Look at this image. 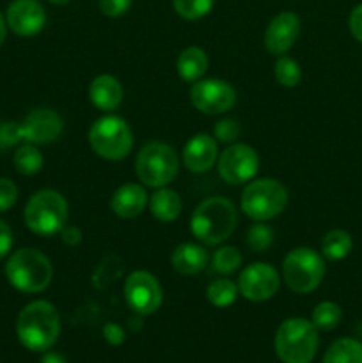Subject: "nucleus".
I'll return each instance as SVG.
<instances>
[{
  "label": "nucleus",
  "mask_w": 362,
  "mask_h": 363,
  "mask_svg": "<svg viewBox=\"0 0 362 363\" xmlns=\"http://www.w3.org/2000/svg\"><path fill=\"white\" fill-rule=\"evenodd\" d=\"M124 300L138 315H151L162 307L163 291L158 279L149 272H133L124 282Z\"/></svg>",
  "instance_id": "nucleus-12"
},
{
  "label": "nucleus",
  "mask_w": 362,
  "mask_h": 363,
  "mask_svg": "<svg viewBox=\"0 0 362 363\" xmlns=\"http://www.w3.org/2000/svg\"><path fill=\"white\" fill-rule=\"evenodd\" d=\"M353 248L351 236L343 229H334L325 234L322 241V254L329 261H343Z\"/></svg>",
  "instance_id": "nucleus-23"
},
{
  "label": "nucleus",
  "mask_w": 362,
  "mask_h": 363,
  "mask_svg": "<svg viewBox=\"0 0 362 363\" xmlns=\"http://www.w3.org/2000/svg\"><path fill=\"white\" fill-rule=\"evenodd\" d=\"M181 158H183V165L190 172H208L219 160V145H216L215 138L209 135L197 133L185 144Z\"/></svg>",
  "instance_id": "nucleus-17"
},
{
  "label": "nucleus",
  "mask_w": 362,
  "mask_h": 363,
  "mask_svg": "<svg viewBox=\"0 0 362 363\" xmlns=\"http://www.w3.org/2000/svg\"><path fill=\"white\" fill-rule=\"evenodd\" d=\"M103 337L112 346H121L124 342V339H126V333H124L123 326L117 325V323H106L103 326Z\"/></svg>",
  "instance_id": "nucleus-36"
},
{
  "label": "nucleus",
  "mask_w": 362,
  "mask_h": 363,
  "mask_svg": "<svg viewBox=\"0 0 362 363\" xmlns=\"http://www.w3.org/2000/svg\"><path fill=\"white\" fill-rule=\"evenodd\" d=\"M273 74H275V80L283 87H297L302 80L300 64L295 59H291V57L280 55L277 59L275 67H273Z\"/></svg>",
  "instance_id": "nucleus-28"
},
{
  "label": "nucleus",
  "mask_w": 362,
  "mask_h": 363,
  "mask_svg": "<svg viewBox=\"0 0 362 363\" xmlns=\"http://www.w3.org/2000/svg\"><path fill=\"white\" fill-rule=\"evenodd\" d=\"M350 32L358 43H362V4L350 13Z\"/></svg>",
  "instance_id": "nucleus-38"
},
{
  "label": "nucleus",
  "mask_w": 362,
  "mask_h": 363,
  "mask_svg": "<svg viewBox=\"0 0 362 363\" xmlns=\"http://www.w3.org/2000/svg\"><path fill=\"white\" fill-rule=\"evenodd\" d=\"M215 0H172L174 11L185 20H201L213 9Z\"/></svg>",
  "instance_id": "nucleus-31"
},
{
  "label": "nucleus",
  "mask_w": 362,
  "mask_h": 363,
  "mask_svg": "<svg viewBox=\"0 0 362 363\" xmlns=\"http://www.w3.org/2000/svg\"><path fill=\"white\" fill-rule=\"evenodd\" d=\"M6 23L21 38L39 34L46 25V11L38 0H13L7 7Z\"/></svg>",
  "instance_id": "nucleus-15"
},
{
  "label": "nucleus",
  "mask_w": 362,
  "mask_h": 363,
  "mask_svg": "<svg viewBox=\"0 0 362 363\" xmlns=\"http://www.w3.org/2000/svg\"><path fill=\"white\" fill-rule=\"evenodd\" d=\"M209 255L204 247L195 243H181L170 255L174 272L183 277H194L208 266Z\"/></svg>",
  "instance_id": "nucleus-20"
},
{
  "label": "nucleus",
  "mask_w": 362,
  "mask_h": 363,
  "mask_svg": "<svg viewBox=\"0 0 362 363\" xmlns=\"http://www.w3.org/2000/svg\"><path fill=\"white\" fill-rule=\"evenodd\" d=\"M219 176L227 184L240 186L254 179L259 170V156L247 144H231L216 160Z\"/></svg>",
  "instance_id": "nucleus-11"
},
{
  "label": "nucleus",
  "mask_w": 362,
  "mask_h": 363,
  "mask_svg": "<svg viewBox=\"0 0 362 363\" xmlns=\"http://www.w3.org/2000/svg\"><path fill=\"white\" fill-rule=\"evenodd\" d=\"M13 248V230L4 220H0V259L6 257Z\"/></svg>",
  "instance_id": "nucleus-37"
},
{
  "label": "nucleus",
  "mask_w": 362,
  "mask_h": 363,
  "mask_svg": "<svg viewBox=\"0 0 362 363\" xmlns=\"http://www.w3.org/2000/svg\"><path fill=\"white\" fill-rule=\"evenodd\" d=\"M123 85L112 74H99V77H96L91 82L89 99L102 112H114V110H117L121 103H123Z\"/></svg>",
  "instance_id": "nucleus-19"
},
{
  "label": "nucleus",
  "mask_w": 362,
  "mask_h": 363,
  "mask_svg": "<svg viewBox=\"0 0 362 363\" xmlns=\"http://www.w3.org/2000/svg\"><path fill=\"white\" fill-rule=\"evenodd\" d=\"M23 218L28 229L38 236L50 238L60 234L70 218L67 201L57 190L35 191L25 206Z\"/></svg>",
  "instance_id": "nucleus-4"
},
{
  "label": "nucleus",
  "mask_w": 362,
  "mask_h": 363,
  "mask_svg": "<svg viewBox=\"0 0 362 363\" xmlns=\"http://www.w3.org/2000/svg\"><path fill=\"white\" fill-rule=\"evenodd\" d=\"M208 55L199 46H188V48H185L176 60V71L180 74V78L185 82H192V84L204 77V73L208 71Z\"/></svg>",
  "instance_id": "nucleus-22"
},
{
  "label": "nucleus",
  "mask_w": 362,
  "mask_h": 363,
  "mask_svg": "<svg viewBox=\"0 0 362 363\" xmlns=\"http://www.w3.org/2000/svg\"><path fill=\"white\" fill-rule=\"evenodd\" d=\"M343 319V311L334 301H322L314 307L311 315V323L318 328V332H330V330L337 328Z\"/></svg>",
  "instance_id": "nucleus-27"
},
{
  "label": "nucleus",
  "mask_w": 362,
  "mask_h": 363,
  "mask_svg": "<svg viewBox=\"0 0 362 363\" xmlns=\"http://www.w3.org/2000/svg\"><path fill=\"white\" fill-rule=\"evenodd\" d=\"M149 211L155 216L158 222L169 223L176 222L181 215V209H183V202L181 197L177 195V191L170 190V188H156L155 194L149 199Z\"/></svg>",
  "instance_id": "nucleus-21"
},
{
  "label": "nucleus",
  "mask_w": 362,
  "mask_h": 363,
  "mask_svg": "<svg viewBox=\"0 0 362 363\" xmlns=\"http://www.w3.org/2000/svg\"><path fill=\"white\" fill-rule=\"evenodd\" d=\"M18 186L7 177H0V213H6L16 204Z\"/></svg>",
  "instance_id": "nucleus-33"
},
{
  "label": "nucleus",
  "mask_w": 362,
  "mask_h": 363,
  "mask_svg": "<svg viewBox=\"0 0 362 363\" xmlns=\"http://www.w3.org/2000/svg\"><path fill=\"white\" fill-rule=\"evenodd\" d=\"M21 142L20 123H0V149H9Z\"/></svg>",
  "instance_id": "nucleus-34"
},
{
  "label": "nucleus",
  "mask_w": 362,
  "mask_h": 363,
  "mask_svg": "<svg viewBox=\"0 0 362 363\" xmlns=\"http://www.w3.org/2000/svg\"><path fill=\"white\" fill-rule=\"evenodd\" d=\"M14 169L21 174V176H35L38 172H41L43 163H45V158L39 152L38 145L25 144L21 147L16 149L13 156Z\"/></svg>",
  "instance_id": "nucleus-25"
},
{
  "label": "nucleus",
  "mask_w": 362,
  "mask_h": 363,
  "mask_svg": "<svg viewBox=\"0 0 362 363\" xmlns=\"http://www.w3.org/2000/svg\"><path fill=\"white\" fill-rule=\"evenodd\" d=\"M60 333V318L50 301L38 300L20 312L16 321V335L21 346L34 353H45L57 342Z\"/></svg>",
  "instance_id": "nucleus-1"
},
{
  "label": "nucleus",
  "mask_w": 362,
  "mask_h": 363,
  "mask_svg": "<svg viewBox=\"0 0 362 363\" xmlns=\"http://www.w3.org/2000/svg\"><path fill=\"white\" fill-rule=\"evenodd\" d=\"M6 34H7V23H6V18L0 14V46H2V43L6 41Z\"/></svg>",
  "instance_id": "nucleus-41"
},
{
  "label": "nucleus",
  "mask_w": 362,
  "mask_h": 363,
  "mask_svg": "<svg viewBox=\"0 0 362 363\" xmlns=\"http://www.w3.org/2000/svg\"><path fill=\"white\" fill-rule=\"evenodd\" d=\"M238 284L227 279H216L206 287V298L209 303L216 308H226L236 301L238 298Z\"/></svg>",
  "instance_id": "nucleus-26"
},
{
  "label": "nucleus",
  "mask_w": 362,
  "mask_h": 363,
  "mask_svg": "<svg viewBox=\"0 0 362 363\" xmlns=\"http://www.w3.org/2000/svg\"><path fill=\"white\" fill-rule=\"evenodd\" d=\"M241 266V254L234 247H222L213 254L212 269L220 275H231Z\"/></svg>",
  "instance_id": "nucleus-29"
},
{
  "label": "nucleus",
  "mask_w": 362,
  "mask_h": 363,
  "mask_svg": "<svg viewBox=\"0 0 362 363\" xmlns=\"http://www.w3.org/2000/svg\"><path fill=\"white\" fill-rule=\"evenodd\" d=\"M148 202V194L141 184L126 183L114 191L112 199H110V208L119 218L133 220L142 215Z\"/></svg>",
  "instance_id": "nucleus-18"
},
{
  "label": "nucleus",
  "mask_w": 362,
  "mask_h": 363,
  "mask_svg": "<svg viewBox=\"0 0 362 363\" xmlns=\"http://www.w3.org/2000/svg\"><path fill=\"white\" fill-rule=\"evenodd\" d=\"M41 363H67L66 358L59 353H46L45 357L41 358Z\"/></svg>",
  "instance_id": "nucleus-40"
},
{
  "label": "nucleus",
  "mask_w": 362,
  "mask_h": 363,
  "mask_svg": "<svg viewBox=\"0 0 362 363\" xmlns=\"http://www.w3.org/2000/svg\"><path fill=\"white\" fill-rule=\"evenodd\" d=\"M89 144L99 158L119 162L133 149V133L124 119L105 116L92 123L89 130Z\"/></svg>",
  "instance_id": "nucleus-8"
},
{
  "label": "nucleus",
  "mask_w": 362,
  "mask_h": 363,
  "mask_svg": "<svg viewBox=\"0 0 362 363\" xmlns=\"http://www.w3.org/2000/svg\"><path fill=\"white\" fill-rule=\"evenodd\" d=\"M323 363H362V342L344 337L327 350Z\"/></svg>",
  "instance_id": "nucleus-24"
},
{
  "label": "nucleus",
  "mask_w": 362,
  "mask_h": 363,
  "mask_svg": "<svg viewBox=\"0 0 362 363\" xmlns=\"http://www.w3.org/2000/svg\"><path fill=\"white\" fill-rule=\"evenodd\" d=\"M98 7L105 16L119 18L128 13V9L131 7V0H98Z\"/></svg>",
  "instance_id": "nucleus-35"
},
{
  "label": "nucleus",
  "mask_w": 362,
  "mask_h": 363,
  "mask_svg": "<svg viewBox=\"0 0 362 363\" xmlns=\"http://www.w3.org/2000/svg\"><path fill=\"white\" fill-rule=\"evenodd\" d=\"M213 133H215L216 140L222 142V144L231 145L236 142L238 137H240L241 133L240 123H238L236 119H233V117H224L222 121H219V123L215 124Z\"/></svg>",
  "instance_id": "nucleus-32"
},
{
  "label": "nucleus",
  "mask_w": 362,
  "mask_h": 363,
  "mask_svg": "<svg viewBox=\"0 0 362 363\" xmlns=\"http://www.w3.org/2000/svg\"><path fill=\"white\" fill-rule=\"evenodd\" d=\"M280 287L279 272L268 262H254L240 273L238 291L248 301H266L277 294Z\"/></svg>",
  "instance_id": "nucleus-13"
},
{
  "label": "nucleus",
  "mask_w": 362,
  "mask_h": 363,
  "mask_svg": "<svg viewBox=\"0 0 362 363\" xmlns=\"http://www.w3.org/2000/svg\"><path fill=\"white\" fill-rule=\"evenodd\" d=\"M238 211L229 199L209 197L195 208L190 218V230L197 241L208 247L224 243L234 233Z\"/></svg>",
  "instance_id": "nucleus-2"
},
{
  "label": "nucleus",
  "mask_w": 362,
  "mask_h": 363,
  "mask_svg": "<svg viewBox=\"0 0 362 363\" xmlns=\"http://www.w3.org/2000/svg\"><path fill=\"white\" fill-rule=\"evenodd\" d=\"M273 234L272 227L266 225V223H254L252 227H248L247 236H245V243L256 254H263V252L268 250L273 243Z\"/></svg>",
  "instance_id": "nucleus-30"
},
{
  "label": "nucleus",
  "mask_w": 362,
  "mask_h": 363,
  "mask_svg": "<svg viewBox=\"0 0 362 363\" xmlns=\"http://www.w3.org/2000/svg\"><path fill=\"white\" fill-rule=\"evenodd\" d=\"M60 236H62V243L67 247H77L82 243V230L75 225H66L60 230Z\"/></svg>",
  "instance_id": "nucleus-39"
},
{
  "label": "nucleus",
  "mask_w": 362,
  "mask_h": 363,
  "mask_svg": "<svg viewBox=\"0 0 362 363\" xmlns=\"http://www.w3.org/2000/svg\"><path fill=\"white\" fill-rule=\"evenodd\" d=\"M318 344V328L309 319L290 318L277 328L275 353L284 363H311Z\"/></svg>",
  "instance_id": "nucleus-5"
},
{
  "label": "nucleus",
  "mask_w": 362,
  "mask_h": 363,
  "mask_svg": "<svg viewBox=\"0 0 362 363\" xmlns=\"http://www.w3.org/2000/svg\"><path fill=\"white\" fill-rule=\"evenodd\" d=\"M62 117L52 108H35L20 123L21 142L32 145H46L62 135Z\"/></svg>",
  "instance_id": "nucleus-14"
},
{
  "label": "nucleus",
  "mask_w": 362,
  "mask_h": 363,
  "mask_svg": "<svg viewBox=\"0 0 362 363\" xmlns=\"http://www.w3.org/2000/svg\"><path fill=\"white\" fill-rule=\"evenodd\" d=\"M300 28L302 23L298 14L291 13V11L275 14L265 30V48L272 55H284L297 43Z\"/></svg>",
  "instance_id": "nucleus-16"
},
{
  "label": "nucleus",
  "mask_w": 362,
  "mask_h": 363,
  "mask_svg": "<svg viewBox=\"0 0 362 363\" xmlns=\"http://www.w3.org/2000/svg\"><path fill=\"white\" fill-rule=\"evenodd\" d=\"M287 190L280 181L263 177L248 181L241 194V209L254 222H268L286 209Z\"/></svg>",
  "instance_id": "nucleus-7"
},
{
  "label": "nucleus",
  "mask_w": 362,
  "mask_h": 363,
  "mask_svg": "<svg viewBox=\"0 0 362 363\" xmlns=\"http://www.w3.org/2000/svg\"><path fill=\"white\" fill-rule=\"evenodd\" d=\"M190 103L195 110L206 116L229 112L236 103V91L219 78H201L190 87Z\"/></svg>",
  "instance_id": "nucleus-10"
},
{
  "label": "nucleus",
  "mask_w": 362,
  "mask_h": 363,
  "mask_svg": "<svg viewBox=\"0 0 362 363\" xmlns=\"http://www.w3.org/2000/svg\"><path fill=\"white\" fill-rule=\"evenodd\" d=\"M6 277L11 286L25 294L45 291L53 279V266L43 252L20 248L6 262Z\"/></svg>",
  "instance_id": "nucleus-3"
},
{
  "label": "nucleus",
  "mask_w": 362,
  "mask_h": 363,
  "mask_svg": "<svg viewBox=\"0 0 362 363\" xmlns=\"http://www.w3.org/2000/svg\"><path fill=\"white\" fill-rule=\"evenodd\" d=\"M323 277H325V261L312 248H293L284 257L283 279L293 293H312L319 287Z\"/></svg>",
  "instance_id": "nucleus-9"
},
{
  "label": "nucleus",
  "mask_w": 362,
  "mask_h": 363,
  "mask_svg": "<svg viewBox=\"0 0 362 363\" xmlns=\"http://www.w3.org/2000/svg\"><path fill=\"white\" fill-rule=\"evenodd\" d=\"M48 2L55 4V6H66V4H70L71 0H48Z\"/></svg>",
  "instance_id": "nucleus-42"
},
{
  "label": "nucleus",
  "mask_w": 362,
  "mask_h": 363,
  "mask_svg": "<svg viewBox=\"0 0 362 363\" xmlns=\"http://www.w3.org/2000/svg\"><path fill=\"white\" fill-rule=\"evenodd\" d=\"M180 172V156L165 142H148L135 160L138 181L149 188H163L172 183Z\"/></svg>",
  "instance_id": "nucleus-6"
}]
</instances>
